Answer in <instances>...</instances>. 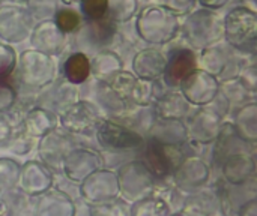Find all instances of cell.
<instances>
[{
  "mask_svg": "<svg viewBox=\"0 0 257 216\" xmlns=\"http://www.w3.org/2000/svg\"><path fill=\"white\" fill-rule=\"evenodd\" d=\"M185 144H167L154 138H148V143L143 144L142 162L151 171L155 180H166L172 177L175 170L187 158Z\"/></svg>",
  "mask_w": 257,
  "mask_h": 216,
  "instance_id": "obj_1",
  "label": "cell"
},
{
  "mask_svg": "<svg viewBox=\"0 0 257 216\" xmlns=\"http://www.w3.org/2000/svg\"><path fill=\"white\" fill-rule=\"evenodd\" d=\"M223 33L232 48L247 54H254L257 39V18L254 11L245 6L232 9L223 21Z\"/></svg>",
  "mask_w": 257,
  "mask_h": 216,
  "instance_id": "obj_2",
  "label": "cell"
},
{
  "mask_svg": "<svg viewBox=\"0 0 257 216\" xmlns=\"http://www.w3.org/2000/svg\"><path fill=\"white\" fill-rule=\"evenodd\" d=\"M139 33L152 44H164L175 38L179 29L176 12L166 6L146 8L139 15Z\"/></svg>",
  "mask_w": 257,
  "mask_h": 216,
  "instance_id": "obj_3",
  "label": "cell"
},
{
  "mask_svg": "<svg viewBox=\"0 0 257 216\" xmlns=\"http://www.w3.org/2000/svg\"><path fill=\"white\" fill-rule=\"evenodd\" d=\"M184 35L194 48H209L223 35V20L212 11L200 9L187 17Z\"/></svg>",
  "mask_w": 257,
  "mask_h": 216,
  "instance_id": "obj_4",
  "label": "cell"
},
{
  "mask_svg": "<svg viewBox=\"0 0 257 216\" xmlns=\"http://www.w3.org/2000/svg\"><path fill=\"white\" fill-rule=\"evenodd\" d=\"M117 182L119 194L125 201H137L148 197L154 186L155 179L142 161H131L119 168Z\"/></svg>",
  "mask_w": 257,
  "mask_h": 216,
  "instance_id": "obj_5",
  "label": "cell"
},
{
  "mask_svg": "<svg viewBox=\"0 0 257 216\" xmlns=\"http://www.w3.org/2000/svg\"><path fill=\"white\" fill-rule=\"evenodd\" d=\"M96 140L104 150L108 152H128L143 147L145 137L128 126L119 123L117 120L102 119L98 125Z\"/></svg>",
  "mask_w": 257,
  "mask_h": 216,
  "instance_id": "obj_6",
  "label": "cell"
},
{
  "mask_svg": "<svg viewBox=\"0 0 257 216\" xmlns=\"http://www.w3.org/2000/svg\"><path fill=\"white\" fill-rule=\"evenodd\" d=\"M101 120V110L89 101H77L60 113L62 128L72 135L93 134Z\"/></svg>",
  "mask_w": 257,
  "mask_h": 216,
  "instance_id": "obj_7",
  "label": "cell"
},
{
  "mask_svg": "<svg viewBox=\"0 0 257 216\" xmlns=\"http://www.w3.org/2000/svg\"><path fill=\"white\" fill-rule=\"evenodd\" d=\"M56 65L53 59L38 50L23 53L18 78L26 87H44L54 80Z\"/></svg>",
  "mask_w": 257,
  "mask_h": 216,
  "instance_id": "obj_8",
  "label": "cell"
},
{
  "mask_svg": "<svg viewBox=\"0 0 257 216\" xmlns=\"http://www.w3.org/2000/svg\"><path fill=\"white\" fill-rule=\"evenodd\" d=\"M226 114L217 108L212 102L202 105L193 116L188 117L187 138L193 140L197 144H209L212 143L221 128V120Z\"/></svg>",
  "mask_w": 257,
  "mask_h": 216,
  "instance_id": "obj_9",
  "label": "cell"
},
{
  "mask_svg": "<svg viewBox=\"0 0 257 216\" xmlns=\"http://www.w3.org/2000/svg\"><path fill=\"white\" fill-rule=\"evenodd\" d=\"M39 144V156L41 162L54 174L62 173V165L66 155L75 149V140L69 132H60L57 129H51L48 134L41 137Z\"/></svg>",
  "mask_w": 257,
  "mask_h": 216,
  "instance_id": "obj_10",
  "label": "cell"
},
{
  "mask_svg": "<svg viewBox=\"0 0 257 216\" xmlns=\"http://www.w3.org/2000/svg\"><path fill=\"white\" fill-rule=\"evenodd\" d=\"M119 182L117 176L108 168H99L87 176L80 185V197L89 203L96 204L117 198Z\"/></svg>",
  "mask_w": 257,
  "mask_h": 216,
  "instance_id": "obj_11",
  "label": "cell"
},
{
  "mask_svg": "<svg viewBox=\"0 0 257 216\" xmlns=\"http://www.w3.org/2000/svg\"><path fill=\"white\" fill-rule=\"evenodd\" d=\"M209 176L211 170L206 162L196 156H187L172 174L173 185L188 195L203 189L209 182Z\"/></svg>",
  "mask_w": 257,
  "mask_h": 216,
  "instance_id": "obj_12",
  "label": "cell"
},
{
  "mask_svg": "<svg viewBox=\"0 0 257 216\" xmlns=\"http://www.w3.org/2000/svg\"><path fill=\"white\" fill-rule=\"evenodd\" d=\"M215 192L218 197L220 213L223 216H238L239 209L245 203L256 198L254 179L239 185H232L221 180L215 185Z\"/></svg>",
  "mask_w": 257,
  "mask_h": 216,
  "instance_id": "obj_13",
  "label": "cell"
},
{
  "mask_svg": "<svg viewBox=\"0 0 257 216\" xmlns=\"http://www.w3.org/2000/svg\"><path fill=\"white\" fill-rule=\"evenodd\" d=\"M78 101V92L74 84L68 83L66 80L51 81L50 84L44 86L41 93L36 98V107L47 110L53 114H60L65 108L71 104Z\"/></svg>",
  "mask_w": 257,
  "mask_h": 216,
  "instance_id": "obj_14",
  "label": "cell"
},
{
  "mask_svg": "<svg viewBox=\"0 0 257 216\" xmlns=\"http://www.w3.org/2000/svg\"><path fill=\"white\" fill-rule=\"evenodd\" d=\"M182 95L191 105H206L209 104L220 92V84L217 78L206 71L196 69L188 78L181 84Z\"/></svg>",
  "mask_w": 257,
  "mask_h": 216,
  "instance_id": "obj_15",
  "label": "cell"
},
{
  "mask_svg": "<svg viewBox=\"0 0 257 216\" xmlns=\"http://www.w3.org/2000/svg\"><path fill=\"white\" fill-rule=\"evenodd\" d=\"M102 168V156L89 149H72L62 165V173L74 183H81L93 171Z\"/></svg>",
  "mask_w": 257,
  "mask_h": 216,
  "instance_id": "obj_16",
  "label": "cell"
},
{
  "mask_svg": "<svg viewBox=\"0 0 257 216\" xmlns=\"http://www.w3.org/2000/svg\"><path fill=\"white\" fill-rule=\"evenodd\" d=\"M197 56L193 50L179 48L172 51L170 59L166 62V68L163 72L164 83L170 87H181L182 81L188 78L197 69Z\"/></svg>",
  "mask_w": 257,
  "mask_h": 216,
  "instance_id": "obj_17",
  "label": "cell"
},
{
  "mask_svg": "<svg viewBox=\"0 0 257 216\" xmlns=\"http://www.w3.org/2000/svg\"><path fill=\"white\" fill-rule=\"evenodd\" d=\"M33 216H75V206L65 192L50 188L33 197Z\"/></svg>",
  "mask_w": 257,
  "mask_h": 216,
  "instance_id": "obj_18",
  "label": "cell"
},
{
  "mask_svg": "<svg viewBox=\"0 0 257 216\" xmlns=\"http://www.w3.org/2000/svg\"><path fill=\"white\" fill-rule=\"evenodd\" d=\"M32 15L20 8L0 9V38L11 42H21L27 38L30 30Z\"/></svg>",
  "mask_w": 257,
  "mask_h": 216,
  "instance_id": "obj_19",
  "label": "cell"
},
{
  "mask_svg": "<svg viewBox=\"0 0 257 216\" xmlns=\"http://www.w3.org/2000/svg\"><path fill=\"white\" fill-rule=\"evenodd\" d=\"M53 173L42 162L30 161L23 168H20V189L29 194L30 197L45 192L47 189L53 188Z\"/></svg>",
  "mask_w": 257,
  "mask_h": 216,
  "instance_id": "obj_20",
  "label": "cell"
},
{
  "mask_svg": "<svg viewBox=\"0 0 257 216\" xmlns=\"http://www.w3.org/2000/svg\"><path fill=\"white\" fill-rule=\"evenodd\" d=\"M220 168L224 182L232 185H239L254 179L256 162L248 152H244V153L232 155L227 159H224Z\"/></svg>",
  "mask_w": 257,
  "mask_h": 216,
  "instance_id": "obj_21",
  "label": "cell"
},
{
  "mask_svg": "<svg viewBox=\"0 0 257 216\" xmlns=\"http://www.w3.org/2000/svg\"><path fill=\"white\" fill-rule=\"evenodd\" d=\"M32 45L33 50L48 56L57 54L65 47V33H62L53 21L41 23L32 35Z\"/></svg>",
  "mask_w": 257,
  "mask_h": 216,
  "instance_id": "obj_22",
  "label": "cell"
},
{
  "mask_svg": "<svg viewBox=\"0 0 257 216\" xmlns=\"http://www.w3.org/2000/svg\"><path fill=\"white\" fill-rule=\"evenodd\" d=\"M191 104L179 92H169L158 96L157 108L154 110L160 119H176L184 120L191 114Z\"/></svg>",
  "mask_w": 257,
  "mask_h": 216,
  "instance_id": "obj_23",
  "label": "cell"
},
{
  "mask_svg": "<svg viewBox=\"0 0 257 216\" xmlns=\"http://www.w3.org/2000/svg\"><path fill=\"white\" fill-rule=\"evenodd\" d=\"M149 138L158 140L167 144H185L187 128L182 120L176 119H158L149 129Z\"/></svg>",
  "mask_w": 257,
  "mask_h": 216,
  "instance_id": "obj_24",
  "label": "cell"
},
{
  "mask_svg": "<svg viewBox=\"0 0 257 216\" xmlns=\"http://www.w3.org/2000/svg\"><path fill=\"white\" fill-rule=\"evenodd\" d=\"M0 215L33 216V197L18 188L0 194Z\"/></svg>",
  "mask_w": 257,
  "mask_h": 216,
  "instance_id": "obj_25",
  "label": "cell"
},
{
  "mask_svg": "<svg viewBox=\"0 0 257 216\" xmlns=\"http://www.w3.org/2000/svg\"><path fill=\"white\" fill-rule=\"evenodd\" d=\"M166 59L161 53L155 50H145L136 56L134 71L139 78L143 80H155L160 78L166 68Z\"/></svg>",
  "mask_w": 257,
  "mask_h": 216,
  "instance_id": "obj_26",
  "label": "cell"
},
{
  "mask_svg": "<svg viewBox=\"0 0 257 216\" xmlns=\"http://www.w3.org/2000/svg\"><path fill=\"white\" fill-rule=\"evenodd\" d=\"M56 126V114L42 110L39 107H33L24 117L23 129L32 138H39L48 134Z\"/></svg>",
  "mask_w": 257,
  "mask_h": 216,
  "instance_id": "obj_27",
  "label": "cell"
},
{
  "mask_svg": "<svg viewBox=\"0 0 257 216\" xmlns=\"http://www.w3.org/2000/svg\"><path fill=\"white\" fill-rule=\"evenodd\" d=\"M257 116H256V105L245 104L239 107L235 113V122L232 123L236 134L248 144H254L257 137Z\"/></svg>",
  "mask_w": 257,
  "mask_h": 216,
  "instance_id": "obj_28",
  "label": "cell"
},
{
  "mask_svg": "<svg viewBox=\"0 0 257 216\" xmlns=\"http://www.w3.org/2000/svg\"><path fill=\"white\" fill-rule=\"evenodd\" d=\"M96 101L99 104V110L111 114L113 117L119 119L120 116H123L131 107L130 102H126L125 99H122L105 81L98 83V89H96Z\"/></svg>",
  "mask_w": 257,
  "mask_h": 216,
  "instance_id": "obj_29",
  "label": "cell"
},
{
  "mask_svg": "<svg viewBox=\"0 0 257 216\" xmlns=\"http://www.w3.org/2000/svg\"><path fill=\"white\" fill-rule=\"evenodd\" d=\"M63 77L68 83L77 86V84H83L92 72V63L89 60V57L83 53H74L71 54L65 63H63Z\"/></svg>",
  "mask_w": 257,
  "mask_h": 216,
  "instance_id": "obj_30",
  "label": "cell"
},
{
  "mask_svg": "<svg viewBox=\"0 0 257 216\" xmlns=\"http://www.w3.org/2000/svg\"><path fill=\"white\" fill-rule=\"evenodd\" d=\"M114 33H116V23L108 15H105L101 20L87 21L86 36L89 42L96 47H105L107 44H110L114 38Z\"/></svg>",
  "mask_w": 257,
  "mask_h": 216,
  "instance_id": "obj_31",
  "label": "cell"
},
{
  "mask_svg": "<svg viewBox=\"0 0 257 216\" xmlns=\"http://www.w3.org/2000/svg\"><path fill=\"white\" fill-rule=\"evenodd\" d=\"M169 206L155 194H149L148 197L134 201L130 216H172Z\"/></svg>",
  "mask_w": 257,
  "mask_h": 216,
  "instance_id": "obj_32",
  "label": "cell"
},
{
  "mask_svg": "<svg viewBox=\"0 0 257 216\" xmlns=\"http://www.w3.org/2000/svg\"><path fill=\"white\" fill-rule=\"evenodd\" d=\"M20 164L11 158L0 159V194L15 189L20 180Z\"/></svg>",
  "mask_w": 257,
  "mask_h": 216,
  "instance_id": "obj_33",
  "label": "cell"
},
{
  "mask_svg": "<svg viewBox=\"0 0 257 216\" xmlns=\"http://www.w3.org/2000/svg\"><path fill=\"white\" fill-rule=\"evenodd\" d=\"M87 213L89 216H130V210L123 200L113 198L108 201L89 204Z\"/></svg>",
  "mask_w": 257,
  "mask_h": 216,
  "instance_id": "obj_34",
  "label": "cell"
},
{
  "mask_svg": "<svg viewBox=\"0 0 257 216\" xmlns=\"http://www.w3.org/2000/svg\"><path fill=\"white\" fill-rule=\"evenodd\" d=\"M53 17H54L53 23L65 35L66 33H74L81 26V18H80V15L74 9H68V8L59 9V11L54 12Z\"/></svg>",
  "mask_w": 257,
  "mask_h": 216,
  "instance_id": "obj_35",
  "label": "cell"
},
{
  "mask_svg": "<svg viewBox=\"0 0 257 216\" xmlns=\"http://www.w3.org/2000/svg\"><path fill=\"white\" fill-rule=\"evenodd\" d=\"M136 0H108L107 15L114 21L130 20L136 12Z\"/></svg>",
  "mask_w": 257,
  "mask_h": 216,
  "instance_id": "obj_36",
  "label": "cell"
},
{
  "mask_svg": "<svg viewBox=\"0 0 257 216\" xmlns=\"http://www.w3.org/2000/svg\"><path fill=\"white\" fill-rule=\"evenodd\" d=\"M80 9L87 21L101 20L108 12V0H80Z\"/></svg>",
  "mask_w": 257,
  "mask_h": 216,
  "instance_id": "obj_37",
  "label": "cell"
},
{
  "mask_svg": "<svg viewBox=\"0 0 257 216\" xmlns=\"http://www.w3.org/2000/svg\"><path fill=\"white\" fill-rule=\"evenodd\" d=\"M17 66L15 53L8 45H0V80H8Z\"/></svg>",
  "mask_w": 257,
  "mask_h": 216,
  "instance_id": "obj_38",
  "label": "cell"
},
{
  "mask_svg": "<svg viewBox=\"0 0 257 216\" xmlns=\"http://www.w3.org/2000/svg\"><path fill=\"white\" fill-rule=\"evenodd\" d=\"M17 101V89L8 81L0 80V111H5Z\"/></svg>",
  "mask_w": 257,
  "mask_h": 216,
  "instance_id": "obj_39",
  "label": "cell"
},
{
  "mask_svg": "<svg viewBox=\"0 0 257 216\" xmlns=\"http://www.w3.org/2000/svg\"><path fill=\"white\" fill-rule=\"evenodd\" d=\"M238 216H257L256 198H254V200H250L248 203H245V204L239 209Z\"/></svg>",
  "mask_w": 257,
  "mask_h": 216,
  "instance_id": "obj_40",
  "label": "cell"
},
{
  "mask_svg": "<svg viewBox=\"0 0 257 216\" xmlns=\"http://www.w3.org/2000/svg\"><path fill=\"white\" fill-rule=\"evenodd\" d=\"M167 3L166 8L172 9L173 12H178L181 11V8H184V5H191L194 0H164Z\"/></svg>",
  "mask_w": 257,
  "mask_h": 216,
  "instance_id": "obj_41",
  "label": "cell"
},
{
  "mask_svg": "<svg viewBox=\"0 0 257 216\" xmlns=\"http://www.w3.org/2000/svg\"><path fill=\"white\" fill-rule=\"evenodd\" d=\"M229 0H200L202 5L208 6V8H220L223 5H226Z\"/></svg>",
  "mask_w": 257,
  "mask_h": 216,
  "instance_id": "obj_42",
  "label": "cell"
},
{
  "mask_svg": "<svg viewBox=\"0 0 257 216\" xmlns=\"http://www.w3.org/2000/svg\"><path fill=\"white\" fill-rule=\"evenodd\" d=\"M11 2H29V0H11Z\"/></svg>",
  "mask_w": 257,
  "mask_h": 216,
  "instance_id": "obj_43",
  "label": "cell"
},
{
  "mask_svg": "<svg viewBox=\"0 0 257 216\" xmlns=\"http://www.w3.org/2000/svg\"><path fill=\"white\" fill-rule=\"evenodd\" d=\"M172 216H182L181 213H175V215H172Z\"/></svg>",
  "mask_w": 257,
  "mask_h": 216,
  "instance_id": "obj_44",
  "label": "cell"
},
{
  "mask_svg": "<svg viewBox=\"0 0 257 216\" xmlns=\"http://www.w3.org/2000/svg\"><path fill=\"white\" fill-rule=\"evenodd\" d=\"M0 216H3V215H0Z\"/></svg>",
  "mask_w": 257,
  "mask_h": 216,
  "instance_id": "obj_45",
  "label": "cell"
}]
</instances>
